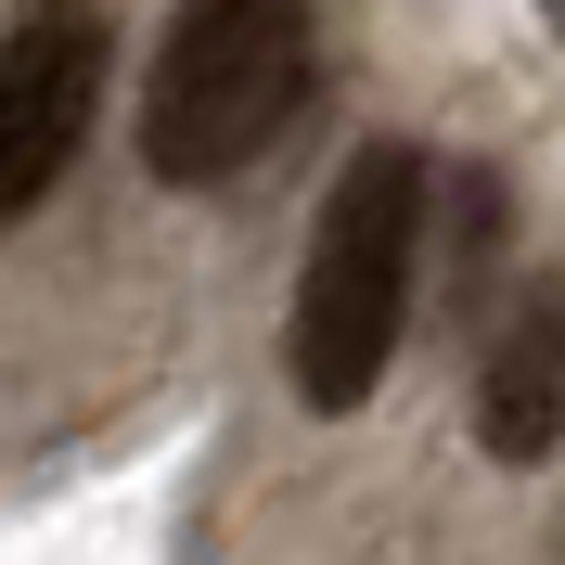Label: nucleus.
I'll return each mask as SVG.
<instances>
[{
	"label": "nucleus",
	"mask_w": 565,
	"mask_h": 565,
	"mask_svg": "<svg viewBox=\"0 0 565 565\" xmlns=\"http://www.w3.org/2000/svg\"><path fill=\"white\" fill-rule=\"evenodd\" d=\"M309 90V0H180L141 77V168L206 193L296 116Z\"/></svg>",
	"instance_id": "nucleus-2"
},
{
	"label": "nucleus",
	"mask_w": 565,
	"mask_h": 565,
	"mask_svg": "<svg viewBox=\"0 0 565 565\" xmlns=\"http://www.w3.org/2000/svg\"><path fill=\"white\" fill-rule=\"evenodd\" d=\"M104 65H116V39H104L90 0H39V13H13V39H0V232L39 218V193L77 168L90 104H104Z\"/></svg>",
	"instance_id": "nucleus-3"
},
{
	"label": "nucleus",
	"mask_w": 565,
	"mask_h": 565,
	"mask_svg": "<svg viewBox=\"0 0 565 565\" xmlns=\"http://www.w3.org/2000/svg\"><path fill=\"white\" fill-rule=\"evenodd\" d=\"M553 412H565V296H527L514 334L489 348V386H476V437L501 462H540L553 450Z\"/></svg>",
	"instance_id": "nucleus-4"
},
{
	"label": "nucleus",
	"mask_w": 565,
	"mask_h": 565,
	"mask_svg": "<svg viewBox=\"0 0 565 565\" xmlns=\"http://www.w3.org/2000/svg\"><path fill=\"white\" fill-rule=\"evenodd\" d=\"M412 257H424V154L360 141L309 218V270H296V398L309 412H360L386 386V348L412 321Z\"/></svg>",
	"instance_id": "nucleus-1"
}]
</instances>
